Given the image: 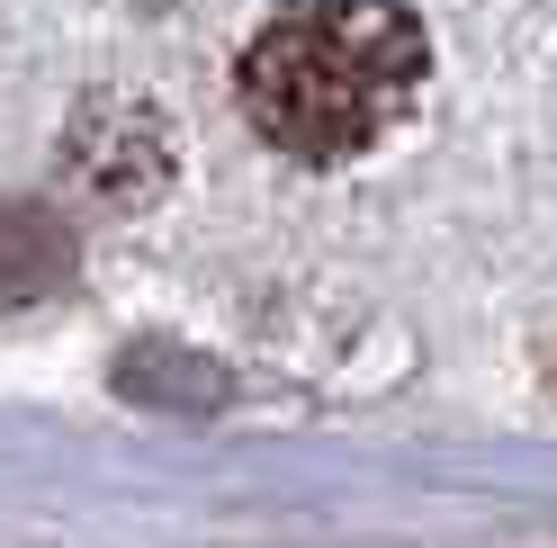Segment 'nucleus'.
Returning <instances> with one entry per match:
<instances>
[{
    "label": "nucleus",
    "mask_w": 557,
    "mask_h": 548,
    "mask_svg": "<svg viewBox=\"0 0 557 548\" xmlns=\"http://www.w3.org/2000/svg\"><path fill=\"white\" fill-rule=\"evenodd\" d=\"M423 18L405 0H278L243 46V117L297 162H351L423 90Z\"/></svg>",
    "instance_id": "obj_1"
},
{
    "label": "nucleus",
    "mask_w": 557,
    "mask_h": 548,
    "mask_svg": "<svg viewBox=\"0 0 557 548\" xmlns=\"http://www.w3.org/2000/svg\"><path fill=\"white\" fill-rule=\"evenodd\" d=\"M73 279V234L37 198H0V306H37Z\"/></svg>",
    "instance_id": "obj_2"
}]
</instances>
